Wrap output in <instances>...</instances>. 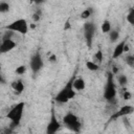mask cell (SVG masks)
Here are the masks:
<instances>
[{"label":"cell","mask_w":134,"mask_h":134,"mask_svg":"<svg viewBox=\"0 0 134 134\" xmlns=\"http://www.w3.org/2000/svg\"><path fill=\"white\" fill-rule=\"evenodd\" d=\"M74 76H75V75H74ZM74 76H72V77L68 81V83L57 93V95H55V97H54V100H55L57 103H59V104H66V103H68L70 99L74 98V96H75V94H76V92H75V90H74V88H73V86H72V82H73Z\"/></svg>","instance_id":"6da1fadb"},{"label":"cell","mask_w":134,"mask_h":134,"mask_svg":"<svg viewBox=\"0 0 134 134\" xmlns=\"http://www.w3.org/2000/svg\"><path fill=\"white\" fill-rule=\"evenodd\" d=\"M25 103L24 102H19L16 105H14L8 112L6 113V117L12 121L13 126H19L21 120H22V116L24 113V109H25Z\"/></svg>","instance_id":"7a4b0ae2"},{"label":"cell","mask_w":134,"mask_h":134,"mask_svg":"<svg viewBox=\"0 0 134 134\" xmlns=\"http://www.w3.org/2000/svg\"><path fill=\"white\" fill-rule=\"evenodd\" d=\"M117 94V89H116V84L114 81V75L109 72L108 76H107V82L104 88V92H103V96L107 102H113L116 97Z\"/></svg>","instance_id":"3957f363"},{"label":"cell","mask_w":134,"mask_h":134,"mask_svg":"<svg viewBox=\"0 0 134 134\" xmlns=\"http://www.w3.org/2000/svg\"><path fill=\"white\" fill-rule=\"evenodd\" d=\"M5 30L12 31V32H18L20 35H26L29 29V24L27 23V20L24 18L16 19L15 21L8 23L5 27Z\"/></svg>","instance_id":"277c9868"},{"label":"cell","mask_w":134,"mask_h":134,"mask_svg":"<svg viewBox=\"0 0 134 134\" xmlns=\"http://www.w3.org/2000/svg\"><path fill=\"white\" fill-rule=\"evenodd\" d=\"M63 124L70 131L79 133L82 129V122L80 118L72 112H67L63 117Z\"/></svg>","instance_id":"5b68a950"},{"label":"cell","mask_w":134,"mask_h":134,"mask_svg":"<svg viewBox=\"0 0 134 134\" xmlns=\"http://www.w3.org/2000/svg\"><path fill=\"white\" fill-rule=\"evenodd\" d=\"M43 66H44V62H43L42 55H41L40 51H36L31 55L30 61H29V67H30L32 73L37 74L38 72H40L41 69L43 68Z\"/></svg>","instance_id":"8992f818"},{"label":"cell","mask_w":134,"mask_h":134,"mask_svg":"<svg viewBox=\"0 0 134 134\" xmlns=\"http://www.w3.org/2000/svg\"><path fill=\"white\" fill-rule=\"evenodd\" d=\"M60 128H61V122L59 121V119L55 115L54 109L52 108L50 111L49 121L46 126V134H57V132L60 130Z\"/></svg>","instance_id":"52a82bcc"},{"label":"cell","mask_w":134,"mask_h":134,"mask_svg":"<svg viewBox=\"0 0 134 134\" xmlns=\"http://www.w3.org/2000/svg\"><path fill=\"white\" fill-rule=\"evenodd\" d=\"M95 34V24L92 21L86 22L84 24V38L86 41V44L89 48H91L92 46V41H93V37Z\"/></svg>","instance_id":"ba28073f"},{"label":"cell","mask_w":134,"mask_h":134,"mask_svg":"<svg viewBox=\"0 0 134 134\" xmlns=\"http://www.w3.org/2000/svg\"><path fill=\"white\" fill-rule=\"evenodd\" d=\"M133 111H134V108L132 105H124L114 114L111 115V119L113 120V119H117L119 117H126V116L132 114Z\"/></svg>","instance_id":"9c48e42d"},{"label":"cell","mask_w":134,"mask_h":134,"mask_svg":"<svg viewBox=\"0 0 134 134\" xmlns=\"http://www.w3.org/2000/svg\"><path fill=\"white\" fill-rule=\"evenodd\" d=\"M17 46V43L13 39L2 40L0 43V53H7Z\"/></svg>","instance_id":"30bf717a"},{"label":"cell","mask_w":134,"mask_h":134,"mask_svg":"<svg viewBox=\"0 0 134 134\" xmlns=\"http://www.w3.org/2000/svg\"><path fill=\"white\" fill-rule=\"evenodd\" d=\"M126 44H127V41L126 40H122V41L118 42L115 45V47L113 49V52H112V59H117V58L121 57L125 53V50L124 49H125V45Z\"/></svg>","instance_id":"8fae6325"},{"label":"cell","mask_w":134,"mask_h":134,"mask_svg":"<svg viewBox=\"0 0 134 134\" xmlns=\"http://www.w3.org/2000/svg\"><path fill=\"white\" fill-rule=\"evenodd\" d=\"M12 88H13V90L15 91V93L16 94H21L23 91H24V88H25V86H24V83H23V81L21 80V79H17V80H15V81H13L12 82Z\"/></svg>","instance_id":"7c38bea8"},{"label":"cell","mask_w":134,"mask_h":134,"mask_svg":"<svg viewBox=\"0 0 134 134\" xmlns=\"http://www.w3.org/2000/svg\"><path fill=\"white\" fill-rule=\"evenodd\" d=\"M72 86H73L75 91H82L86 88V82L83 77H75L74 76L73 82H72Z\"/></svg>","instance_id":"4fadbf2b"},{"label":"cell","mask_w":134,"mask_h":134,"mask_svg":"<svg viewBox=\"0 0 134 134\" xmlns=\"http://www.w3.org/2000/svg\"><path fill=\"white\" fill-rule=\"evenodd\" d=\"M100 29H102V32L103 34H109L110 30L112 29V25H111V22L110 20L108 19H105L100 25Z\"/></svg>","instance_id":"5bb4252c"},{"label":"cell","mask_w":134,"mask_h":134,"mask_svg":"<svg viewBox=\"0 0 134 134\" xmlns=\"http://www.w3.org/2000/svg\"><path fill=\"white\" fill-rule=\"evenodd\" d=\"M108 35H109V40H110V42H112V43L116 42V41L119 39V31L116 30V29H111Z\"/></svg>","instance_id":"9a60e30c"},{"label":"cell","mask_w":134,"mask_h":134,"mask_svg":"<svg viewBox=\"0 0 134 134\" xmlns=\"http://www.w3.org/2000/svg\"><path fill=\"white\" fill-rule=\"evenodd\" d=\"M94 60H95V61H93V62H95V63L98 64V65L104 61V53H103V50H102V49L96 50V52L94 53Z\"/></svg>","instance_id":"2e32d148"},{"label":"cell","mask_w":134,"mask_h":134,"mask_svg":"<svg viewBox=\"0 0 134 134\" xmlns=\"http://www.w3.org/2000/svg\"><path fill=\"white\" fill-rule=\"evenodd\" d=\"M86 67H87V69L90 70V71H97V70L99 69V65L96 64V63L93 62V61H87V62H86Z\"/></svg>","instance_id":"e0dca14e"},{"label":"cell","mask_w":134,"mask_h":134,"mask_svg":"<svg viewBox=\"0 0 134 134\" xmlns=\"http://www.w3.org/2000/svg\"><path fill=\"white\" fill-rule=\"evenodd\" d=\"M126 19H127V21L130 25H134V7H131L129 9Z\"/></svg>","instance_id":"ac0fdd59"},{"label":"cell","mask_w":134,"mask_h":134,"mask_svg":"<svg viewBox=\"0 0 134 134\" xmlns=\"http://www.w3.org/2000/svg\"><path fill=\"white\" fill-rule=\"evenodd\" d=\"M9 9H10L9 3L5 2V1H0V14H5V13L9 12Z\"/></svg>","instance_id":"d6986e66"},{"label":"cell","mask_w":134,"mask_h":134,"mask_svg":"<svg viewBox=\"0 0 134 134\" xmlns=\"http://www.w3.org/2000/svg\"><path fill=\"white\" fill-rule=\"evenodd\" d=\"M117 82L120 86H126L128 84V77L125 74H117Z\"/></svg>","instance_id":"ffe728a7"},{"label":"cell","mask_w":134,"mask_h":134,"mask_svg":"<svg viewBox=\"0 0 134 134\" xmlns=\"http://www.w3.org/2000/svg\"><path fill=\"white\" fill-rule=\"evenodd\" d=\"M125 61H126V64L129 65L130 67H133L134 66V55L133 54H128L126 57Z\"/></svg>","instance_id":"44dd1931"},{"label":"cell","mask_w":134,"mask_h":134,"mask_svg":"<svg viewBox=\"0 0 134 134\" xmlns=\"http://www.w3.org/2000/svg\"><path fill=\"white\" fill-rule=\"evenodd\" d=\"M91 14H92V10L90 9V8H86V9H84L83 12H82V14H81V18L82 19H88L90 16H91Z\"/></svg>","instance_id":"7402d4cb"},{"label":"cell","mask_w":134,"mask_h":134,"mask_svg":"<svg viewBox=\"0 0 134 134\" xmlns=\"http://www.w3.org/2000/svg\"><path fill=\"white\" fill-rule=\"evenodd\" d=\"M25 72H26V67H25L24 65H20V66L17 67V69H16V73L19 74V75H22V74H24Z\"/></svg>","instance_id":"603a6c76"},{"label":"cell","mask_w":134,"mask_h":134,"mask_svg":"<svg viewBox=\"0 0 134 134\" xmlns=\"http://www.w3.org/2000/svg\"><path fill=\"white\" fill-rule=\"evenodd\" d=\"M122 97H124V99L125 100H129V99H131V97H132V94H131V92L130 91H125L124 92V94H122Z\"/></svg>","instance_id":"cb8c5ba5"},{"label":"cell","mask_w":134,"mask_h":134,"mask_svg":"<svg viewBox=\"0 0 134 134\" xmlns=\"http://www.w3.org/2000/svg\"><path fill=\"white\" fill-rule=\"evenodd\" d=\"M41 16V14H40V12H37V13H35L34 15H32V20L34 21H39L40 20V17Z\"/></svg>","instance_id":"d4e9b609"},{"label":"cell","mask_w":134,"mask_h":134,"mask_svg":"<svg viewBox=\"0 0 134 134\" xmlns=\"http://www.w3.org/2000/svg\"><path fill=\"white\" fill-rule=\"evenodd\" d=\"M70 27H71V25H70V20L67 19V21H66L65 24H64V30H67V29H69Z\"/></svg>","instance_id":"484cf974"},{"label":"cell","mask_w":134,"mask_h":134,"mask_svg":"<svg viewBox=\"0 0 134 134\" xmlns=\"http://www.w3.org/2000/svg\"><path fill=\"white\" fill-rule=\"evenodd\" d=\"M48 60H49V62H55V61H57V55H55L54 53H52V54L49 55Z\"/></svg>","instance_id":"4316f807"},{"label":"cell","mask_w":134,"mask_h":134,"mask_svg":"<svg viewBox=\"0 0 134 134\" xmlns=\"http://www.w3.org/2000/svg\"><path fill=\"white\" fill-rule=\"evenodd\" d=\"M4 83V79H3V75H2V67L0 65V84Z\"/></svg>","instance_id":"83f0119b"},{"label":"cell","mask_w":134,"mask_h":134,"mask_svg":"<svg viewBox=\"0 0 134 134\" xmlns=\"http://www.w3.org/2000/svg\"><path fill=\"white\" fill-rule=\"evenodd\" d=\"M30 27H31V28H35V27H36V25H35V24H30Z\"/></svg>","instance_id":"f1b7e54d"},{"label":"cell","mask_w":134,"mask_h":134,"mask_svg":"<svg viewBox=\"0 0 134 134\" xmlns=\"http://www.w3.org/2000/svg\"><path fill=\"white\" fill-rule=\"evenodd\" d=\"M0 43H1V42H0Z\"/></svg>","instance_id":"f546056e"}]
</instances>
